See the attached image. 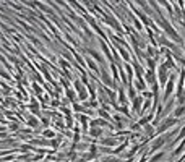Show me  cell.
<instances>
[{
	"label": "cell",
	"instance_id": "27",
	"mask_svg": "<svg viewBox=\"0 0 185 162\" xmlns=\"http://www.w3.org/2000/svg\"><path fill=\"white\" fill-rule=\"evenodd\" d=\"M128 97H130V99H135L136 97V89L133 88V84L128 86Z\"/></svg>",
	"mask_w": 185,
	"mask_h": 162
},
{
	"label": "cell",
	"instance_id": "30",
	"mask_svg": "<svg viewBox=\"0 0 185 162\" xmlns=\"http://www.w3.org/2000/svg\"><path fill=\"white\" fill-rule=\"evenodd\" d=\"M65 91H67V97H68L72 102H75V99H76V97H75V93H73V91H72L70 88H67Z\"/></svg>",
	"mask_w": 185,
	"mask_h": 162
},
{
	"label": "cell",
	"instance_id": "2",
	"mask_svg": "<svg viewBox=\"0 0 185 162\" xmlns=\"http://www.w3.org/2000/svg\"><path fill=\"white\" fill-rule=\"evenodd\" d=\"M172 136H174V133H167V135H161V136H157L156 139L153 141V144H151V152L161 149L166 143H169L171 139H172Z\"/></svg>",
	"mask_w": 185,
	"mask_h": 162
},
{
	"label": "cell",
	"instance_id": "28",
	"mask_svg": "<svg viewBox=\"0 0 185 162\" xmlns=\"http://www.w3.org/2000/svg\"><path fill=\"white\" fill-rule=\"evenodd\" d=\"M80 122H81V125H83V130H88V118L86 115H78Z\"/></svg>",
	"mask_w": 185,
	"mask_h": 162
},
{
	"label": "cell",
	"instance_id": "1",
	"mask_svg": "<svg viewBox=\"0 0 185 162\" xmlns=\"http://www.w3.org/2000/svg\"><path fill=\"white\" fill-rule=\"evenodd\" d=\"M157 20H159V24L162 26V29H164V31L167 32L169 36L172 37L175 44H180V45H184V41H182V37L179 36V34H177V32H175V29H174L172 26H171V23H169V21L166 20L164 16H162V15H157Z\"/></svg>",
	"mask_w": 185,
	"mask_h": 162
},
{
	"label": "cell",
	"instance_id": "16",
	"mask_svg": "<svg viewBox=\"0 0 185 162\" xmlns=\"http://www.w3.org/2000/svg\"><path fill=\"white\" fill-rule=\"evenodd\" d=\"M144 81L148 83V84H153V83H156V75L153 70H148V71L144 73Z\"/></svg>",
	"mask_w": 185,
	"mask_h": 162
},
{
	"label": "cell",
	"instance_id": "7",
	"mask_svg": "<svg viewBox=\"0 0 185 162\" xmlns=\"http://www.w3.org/2000/svg\"><path fill=\"white\" fill-rule=\"evenodd\" d=\"M104 20H106V23L109 24V26H112V28L115 29V31L119 32V34H122V29H120V24H119V21L115 20L112 15H107V13H104Z\"/></svg>",
	"mask_w": 185,
	"mask_h": 162
},
{
	"label": "cell",
	"instance_id": "4",
	"mask_svg": "<svg viewBox=\"0 0 185 162\" xmlns=\"http://www.w3.org/2000/svg\"><path fill=\"white\" fill-rule=\"evenodd\" d=\"M167 80H169V71H167V68H166L164 65L161 63L159 68H157V81H159V84L164 88L166 83H167Z\"/></svg>",
	"mask_w": 185,
	"mask_h": 162
},
{
	"label": "cell",
	"instance_id": "3",
	"mask_svg": "<svg viewBox=\"0 0 185 162\" xmlns=\"http://www.w3.org/2000/svg\"><path fill=\"white\" fill-rule=\"evenodd\" d=\"M177 123V118L175 117H171V118H166V120H162L161 122V125L157 126V130H156V133H164L166 130H169V128H172L174 125Z\"/></svg>",
	"mask_w": 185,
	"mask_h": 162
},
{
	"label": "cell",
	"instance_id": "10",
	"mask_svg": "<svg viewBox=\"0 0 185 162\" xmlns=\"http://www.w3.org/2000/svg\"><path fill=\"white\" fill-rule=\"evenodd\" d=\"M157 42H159V44L162 45V47H167V49H171V50H177V44H174V42L167 41L166 37H162V36L157 37Z\"/></svg>",
	"mask_w": 185,
	"mask_h": 162
},
{
	"label": "cell",
	"instance_id": "38",
	"mask_svg": "<svg viewBox=\"0 0 185 162\" xmlns=\"http://www.w3.org/2000/svg\"><path fill=\"white\" fill-rule=\"evenodd\" d=\"M184 148H185V143H182V144L179 146V148H177L175 151H174V156H179V154H180L182 151H184Z\"/></svg>",
	"mask_w": 185,
	"mask_h": 162
},
{
	"label": "cell",
	"instance_id": "37",
	"mask_svg": "<svg viewBox=\"0 0 185 162\" xmlns=\"http://www.w3.org/2000/svg\"><path fill=\"white\" fill-rule=\"evenodd\" d=\"M42 135H44V138H54V136H55V133H54L52 130H45Z\"/></svg>",
	"mask_w": 185,
	"mask_h": 162
},
{
	"label": "cell",
	"instance_id": "20",
	"mask_svg": "<svg viewBox=\"0 0 185 162\" xmlns=\"http://www.w3.org/2000/svg\"><path fill=\"white\" fill-rule=\"evenodd\" d=\"M144 62H146V65H148V70H153V71H154V70H156V60H154V58H151V57H144Z\"/></svg>",
	"mask_w": 185,
	"mask_h": 162
},
{
	"label": "cell",
	"instance_id": "12",
	"mask_svg": "<svg viewBox=\"0 0 185 162\" xmlns=\"http://www.w3.org/2000/svg\"><path fill=\"white\" fill-rule=\"evenodd\" d=\"M162 65H164L167 70H174V68H175V60H174V57H172V55L164 57V62H162Z\"/></svg>",
	"mask_w": 185,
	"mask_h": 162
},
{
	"label": "cell",
	"instance_id": "18",
	"mask_svg": "<svg viewBox=\"0 0 185 162\" xmlns=\"http://www.w3.org/2000/svg\"><path fill=\"white\" fill-rule=\"evenodd\" d=\"M117 91H119V102H120V104H127V94H125V88H123V86H120Z\"/></svg>",
	"mask_w": 185,
	"mask_h": 162
},
{
	"label": "cell",
	"instance_id": "40",
	"mask_svg": "<svg viewBox=\"0 0 185 162\" xmlns=\"http://www.w3.org/2000/svg\"><path fill=\"white\" fill-rule=\"evenodd\" d=\"M133 24H135V28L138 29V31H141V28H143V24H141L138 20H135V18H133Z\"/></svg>",
	"mask_w": 185,
	"mask_h": 162
},
{
	"label": "cell",
	"instance_id": "47",
	"mask_svg": "<svg viewBox=\"0 0 185 162\" xmlns=\"http://www.w3.org/2000/svg\"><path fill=\"white\" fill-rule=\"evenodd\" d=\"M15 162H23V161H15Z\"/></svg>",
	"mask_w": 185,
	"mask_h": 162
},
{
	"label": "cell",
	"instance_id": "5",
	"mask_svg": "<svg viewBox=\"0 0 185 162\" xmlns=\"http://www.w3.org/2000/svg\"><path fill=\"white\" fill-rule=\"evenodd\" d=\"M174 84H175V75H169V80H167V83H166V86H164V96H162L164 101L171 97L172 89H174Z\"/></svg>",
	"mask_w": 185,
	"mask_h": 162
},
{
	"label": "cell",
	"instance_id": "19",
	"mask_svg": "<svg viewBox=\"0 0 185 162\" xmlns=\"http://www.w3.org/2000/svg\"><path fill=\"white\" fill-rule=\"evenodd\" d=\"M89 135L93 138H99V136H102V128L101 126H93V128L89 130Z\"/></svg>",
	"mask_w": 185,
	"mask_h": 162
},
{
	"label": "cell",
	"instance_id": "25",
	"mask_svg": "<svg viewBox=\"0 0 185 162\" xmlns=\"http://www.w3.org/2000/svg\"><path fill=\"white\" fill-rule=\"evenodd\" d=\"M34 7H39L42 10L44 13H49V15H52V10H50L49 7H45V5H42V3H39V2H34Z\"/></svg>",
	"mask_w": 185,
	"mask_h": 162
},
{
	"label": "cell",
	"instance_id": "23",
	"mask_svg": "<svg viewBox=\"0 0 185 162\" xmlns=\"http://www.w3.org/2000/svg\"><path fill=\"white\" fill-rule=\"evenodd\" d=\"M144 130H146V135H148V138H154V135H156V130H154V126L153 125H144Z\"/></svg>",
	"mask_w": 185,
	"mask_h": 162
},
{
	"label": "cell",
	"instance_id": "36",
	"mask_svg": "<svg viewBox=\"0 0 185 162\" xmlns=\"http://www.w3.org/2000/svg\"><path fill=\"white\" fill-rule=\"evenodd\" d=\"M28 125L31 126V128H37V120H36V118L31 117V118L28 120Z\"/></svg>",
	"mask_w": 185,
	"mask_h": 162
},
{
	"label": "cell",
	"instance_id": "21",
	"mask_svg": "<svg viewBox=\"0 0 185 162\" xmlns=\"http://www.w3.org/2000/svg\"><path fill=\"white\" fill-rule=\"evenodd\" d=\"M86 65L89 67L91 70H93V71L96 73V75H99V73H101V71H99V68H98V65H96V60H91V58H86Z\"/></svg>",
	"mask_w": 185,
	"mask_h": 162
},
{
	"label": "cell",
	"instance_id": "49",
	"mask_svg": "<svg viewBox=\"0 0 185 162\" xmlns=\"http://www.w3.org/2000/svg\"><path fill=\"white\" fill-rule=\"evenodd\" d=\"M169 162H171V161H169Z\"/></svg>",
	"mask_w": 185,
	"mask_h": 162
},
{
	"label": "cell",
	"instance_id": "26",
	"mask_svg": "<svg viewBox=\"0 0 185 162\" xmlns=\"http://www.w3.org/2000/svg\"><path fill=\"white\" fill-rule=\"evenodd\" d=\"M101 144H104V146H115V144H117V141L112 139V138H104L102 141H101Z\"/></svg>",
	"mask_w": 185,
	"mask_h": 162
},
{
	"label": "cell",
	"instance_id": "17",
	"mask_svg": "<svg viewBox=\"0 0 185 162\" xmlns=\"http://www.w3.org/2000/svg\"><path fill=\"white\" fill-rule=\"evenodd\" d=\"M185 115V104H182V105H177L175 109H174V115L172 117H175V118H180V117H184Z\"/></svg>",
	"mask_w": 185,
	"mask_h": 162
},
{
	"label": "cell",
	"instance_id": "31",
	"mask_svg": "<svg viewBox=\"0 0 185 162\" xmlns=\"http://www.w3.org/2000/svg\"><path fill=\"white\" fill-rule=\"evenodd\" d=\"M157 2H159V3L162 5V7H166V8H167V12L171 13V15H174V12H172V8H171V5H169L167 2H166V0H157Z\"/></svg>",
	"mask_w": 185,
	"mask_h": 162
},
{
	"label": "cell",
	"instance_id": "29",
	"mask_svg": "<svg viewBox=\"0 0 185 162\" xmlns=\"http://www.w3.org/2000/svg\"><path fill=\"white\" fill-rule=\"evenodd\" d=\"M135 2H136V3H138V5H140L141 8H143V10H144V12H146V13H151V10H149V8H148V5L144 3V0H135Z\"/></svg>",
	"mask_w": 185,
	"mask_h": 162
},
{
	"label": "cell",
	"instance_id": "43",
	"mask_svg": "<svg viewBox=\"0 0 185 162\" xmlns=\"http://www.w3.org/2000/svg\"><path fill=\"white\" fill-rule=\"evenodd\" d=\"M140 162H146V156H143V157H141V161Z\"/></svg>",
	"mask_w": 185,
	"mask_h": 162
},
{
	"label": "cell",
	"instance_id": "8",
	"mask_svg": "<svg viewBox=\"0 0 185 162\" xmlns=\"http://www.w3.org/2000/svg\"><path fill=\"white\" fill-rule=\"evenodd\" d=\"M75 88H76V93H78V97L81 99V101H86L88 99V94H86V88L81 84V81L80 80H75Z\"/></svg>",
	"mask_w": 185,
	"mask_h": 162
},
{
	"label": "cell",
	"instance_id": "32",
	"mask_svg": "<svg viewBox=\"0 0 185 162\" xmlns=\"http://www.w3.org/2000/svg\"><path fill=\"white\" fill-rule=\"evenodd\" d=\"M141 96L146 97V99H153L154 94H153V91H146V89H144V91H141Z\"/></svg>",
	"mask_w": 185,
	"mask_h": 162
},
{
	"label": "cell",
	"instance_id": "46",
	"mask_svg": "<svg viewBox=\"0 0 185 162\" xmlns=\"http://www.w3.org/2000/svg\"><path fill=\"white\" fill-rule=\"evenodd\" d=\"M127 162H132V157H130V161H127Z\"/></svg>",
	"mask_w": 185,
	"mask_h": 162
},
{
	"label": "cell",
	"instance_id": "9",
	"mask_svg": "<svg viewBox=\"0 0 185 162\" xmlns=\"http://www.w3.org/2000/svg\"><path fill=\"white\" fill-rule=\"evenodd\" d=\"M132 102H133V112L140 115V113H141V107H143V102H144L143 97H141V96H136L135 99H132Z\"/></svg>",
	"mask_w": 185,
	"mask_h": 162
},
{
	"label": "cell",
	"instance_id": "41",
	"mask_svg": "<svg viewBox=\"0 0 185 162\" xmlns=\"http://www.w3.org/2000/svg\"><path fill=\"white\" fill-rule=\"evenodd\" d=\"M60 65L63 67V68H68V67H70V65H68V62H67V60H62V58H60Z\"/></svg>",
	"mask_w": 185,
	"mask_h": 162
},
{
	"label": "cell",
	"instance_id": "48",
	"mask_svg": "<svg viewBox=\"0 0 185 162\" xmlns=\"http://www.w3.org/2000/svg\"><path fill=\"white\" fill-rule=\"evenodd\" d=\"M184 49H185V44H184Z\"/></svg>",
	"mask_w": 185,
	"mask_h": 162
},
{
	"label": "cell",
	"instance_id": "24",
	"mask_svg": "<svg viewBox=\"0 0 185 162\" xmlns=\"http://www.w3.org/2000/svg\"><path fill=\"white\" fill-rule=\"evenodd\" d=\"M111 70H112V76H114V81L117 83L120 78H119V71H117V65H115V62H112V63H111Z\"/></svg>",
	"mask_w": 185,
	"mask_h": 162
},
{
	"label": "cell",
	"instance_id": "34",
	"mask_svg": "<svg viewBox=\"0 0 185 162\" xmlns=\"http://www.w3.org/2000/svg\"><path fill=\"white\" fill-rule=\"evenodd\" d=\"M29 109L33 110L34 113H39V107H37V104H36V101H31V105H29Z\"/></svg>",
	"mask_w": 185,
	"mask_h": 162
},
{
	"label": "cell",
	"instance_id": "35",
	"mask_svg": "<svg viewBox=\"0 0 185 162\" xmlns=\"http://www.w3.org/2000/svg\"><path fill=\"white\" fill-rule=\"evenodd\" d=\"M72 52H73V55H75V58H76V62H78V63H80V67H81V65H85V63H86V62L83 60V58H81V57H80V55H78V54H76V52H75V50H72Z\"/></svg>",
	"mask_w": 185,
	"mask_h": 162
},
{
	"label": "cell",
	"instance_id": "14",
	"mask_svg": "<svg viewBox=\"0 0 185 162\" xmlns=\"http://www.w3.org/2000/svg\"><path fill=\"white\" fill-rule=\"evenodd\" d=\"M101 49H102V52H104V55L107 57V58H109V62H114V55H112V52H111V49L107 47L106 45V42H102V41H101Z\"/></svg>",
	"mask_w": 185,
	"mask_h": 162
},
{
	"label": "cell",
	"instance_id": "42",
	"mask_svg": "<svg viewBox=\"0 0 185 162\" xmlns=\"http://www.w3.org/2000/svg\"><path fill=\"white\" fill-rule=\"evenodd\" d=\"M10 128H12V130H17L18 125H17V123H12V125H10Z\"/></svg>",
	"mask_w": 185,
	"mask_h": 162
},
{
	"label": "cell",
	"instance_id": "39",
	"mask_svg": "<svg viewBox=\"0 0 185 162\" xmlns=\"http://www.w3.org/2000/svg\"><path fill=\"white\" fill-rule=\"evenodd\" d=\"M162 156H164V152H157L156 156L151 159V162H157V161H161V159H162Z\"/></svg>",
	"mask_w": 185,
	"mask_h": 162
},
{
	"label": "cell",
	"instance_id": "22",
	"mask_svg": "<svg viewBox=\"0 0 185 162\" xmlns=\"http://www.w3.org/2000/svg\"><path fill=\"white\" fill-rule=\"evenodd\" d=\"M133 70H135V73H136V78H143V68L140 67L138 62H133Z\"/></svg>",
	"mask_w": 185,
	"mask_h": 162
},
{
	"label": "cell",
	"instance_id": "15",
	"mask_svg": "<svg viewBox=\"0 0 185 162\" xmlns=\"http://www.w3.org/2000/svg\"><path fill=\"white\" fill-rule=\"evenodd\" d=\"M117 49H119L120 57L123 58V62H127V63H128V62H130V54H128V49L123 47V45H122V47H120V45H117Z\"/></svg>",
	"mask_w": 185,
	"mask_h": 162
},
{
	"label": "cell",
	"instance_id": "44",
	"mask_svg": "<svg viewBox=\"0 0 185 162\" xmlns=\"http://www.w3.org/2000/svg\"><path fill=\"white\" fill-rule=\"evenodd\" d=\"M107 162H117V161H115V159H111V161H107Z\"/></svg>",
	"mask_w": 185,
	"mask_h": 162
},
{
	"label": "cell",
	"instance_id": "45",
	"mask_svg": "<svg viewBox=\"0 0 185 162\" xmlns=\"http://www.w3.org/2000/svg\"><path fill=\"white\" fill-rule=\"evenodd\" d=\"M91 162H99V161H98V159H94V161H91Z\"/></svg>",
	"mask_w": 185,
	"mask_h": 162
},
{
	"label": "cell",
	"instance_id": "6",
	"mask_svg": "<svg viewBox=\"0 0 185 162\" xmlns=\"http://www.w3.org/2000/svg\"><path fill=\"white\" fill-rule=\"evenodd\" d=\"M99 75H101V80H102V83L107 86V88H111V89H112V88H117V83L112 80L111 75H109V73H107L104 68L101 70V73H99Z\"/></svg>",
	"mask_w": 185,
	"mask_h": 162
},
{
	"label": "cell",
	"instance_id": "13",
	"mask_svg": "<svg viewBox=\"0 0 185 162\" xmlns=\"http://www.w3.org/2000/svg\"><path fill=\"white\" fill-rule=\"evenodd\" d=\"M86 52L89 54V55L93 57V58H94V60L98 62L99 65H104V58H102V57H101V55H99L98 52H96L94 49H91V47H89V49H86Z\"/></svg>",
	"mask_w": 185,
	"mask_h": 162
},
{
	"label": "cell",
	"instance_id": "33",
	"mask_svg": "<svg viewBox=\"0 0 185 162\" xmlns=\"http://www.w3.org/2000/svg\"><path fill=\"white\" fill-rule=\"evenodd\" d=\"M99 115H101L104 120H111V115H109V113H107L104 109H99Z\"/></svg>",
	"mask_w": 185,
	"mask_h": 162
},
{
	"label": "cell",
	"instance_id": "11",
	"mask_svg": "<svg viewBox=\"0 0 185 162\" xmlns=\"http://www.w3.org/2000/svg\"><path fill=\"white\" fill-rule=\"evenodd\" d=\"M132 84H133V88L136 89V91H144L146 89V81H144V78H136L135 81H132Z\"/></svg>",
	"mask_w": 185,
	"mask_h": 162
}]
</instances>
